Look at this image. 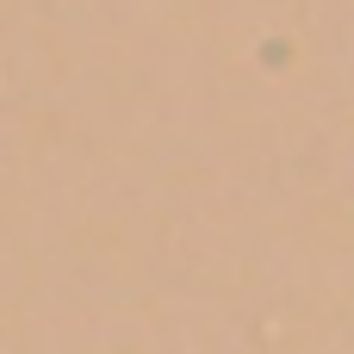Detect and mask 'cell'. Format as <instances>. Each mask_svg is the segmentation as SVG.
I'll return each mask as SVG.
<instances>
[]
</instances>
